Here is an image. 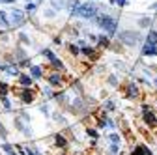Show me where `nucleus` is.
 Returning <instances> with one entry per match:
<instances>
[{
  "label": "nucleus",
  "mask_w": 157,
  "mask_h": 155,
  "mask_svg": "<svg viewBox=\"0 0 157 155\" xmlns=\"http://www.w3.org/2000/svg\"><path fill=\"white\" fill-rule=\"evenodd\" d=\"M32 75H34V77H39V75H41V71H39V67H32Z\"/></svg>",
  "instance_id": "obj_6"
},
{
  "label": "nucleus",
  "mask_w": 157,
  "mask_h": 155,
  "mask_svg": "<svg viewBox=\"0 0 157 155\" xmlns=\"http://www.w3.org/2000/svg\"><path fill=\"white\" fill-rule=\"evenodd\" d=\"M75 13H77L78 17H82V19H88V17H94V15L97 13V8H95L94 4H82Z\"/></svg>",
  "instance_id": "obj_2"
},
{
  "label": "nucleus",
  "mask_w": 157,
  "mask_h": 155,
  "mask_svg": "<svg viewBox=\"0 0 157 155\" xmlns=\"http://www.w3.org/2000/svg\"><path fill=\"white\" fill-rule=\"evenodd\" d=\"M99 26L103 28V30H107L109 34H114L116 32V21L112 17H109V15H103L101 19H99Z\"/></svg>",
  "instance_id": "obj_3"
},
{
  "label": "nucleus",
  "mask_w": 157,
  "mask_h": 155,
  "mask_svg": "<svg viewBox=\"0 0 157 155\" xmlns=\"http://www.w3.org/2000/svg\"><path fill=\"white\" fill-rule=\"evenodd\" d=\"M114 2H116V4H120V6H124V4H125V0H114Z\"/></svg>",
  "instance_id": "obj_9"
},
{
  "label": "nucleus",
  "mask_w": 157,
  "mask_h": 155,
  "mask_svg": "<svg viewBox=\"0 0 157 155\" xmlns=\"http://www.w3.org/2000/svg\"><path fill=\"white\" fill-rule=\"evenodd\" d=\"M21 81H23V84H30V79H26V77H23Z\"/></svg>",
  "instance_id": "obj_8"
},
{
  "label": "nucleus",
  "mask_w": 157,
  "mask_h": 155,
  "mask_svg": "<svg viewBox=\"0 0 157 155\" xmlns=\"http://www.w3.org/2000/svg\"><path fill=\"white\" fill-rule=\"evenodd\" d=\"M144 118H146V122H148V123H151V125L155 123V118H153V114H150V112H146V114H144Z\"/></svg>",
  "instance_id": "obj_5"
},
{
  "label": "nucleus",
  "mask_w": 157,
  "mask_h": 155,
  "mask_svg": "<svg viewBox=\"0 0 157 155\" xmlns=\"http://www.w3.org/2000/svg\"><path fill=\"white\" fill-rule=\"evenodd\" d=\"M51 82H52V84H56V82H60V79H58L56 75H52V77H51Z\"/></svg>",
  "instance_id": "obj_7"
},
{
  "label": "nucleus",
  "mask_w": 157,
  "mask_h": 155,
  "mask_svg": "<svg viewBox=\"0 0 157 155\" xmlns=\"http://www.w3.org/2000/svg\"><path fill=\"white\" fill-rule=\"evenodd\" d=\"M144 54H157V32H150L148 34V41L142 49Z\"/></svg>",
  "instance_id": "obj_1"
},
{
  "label": "nucleus",
  "mask_w": 157,
  "mask_h": 155,
  "mask_svg": "<svg viewBox=\"0 0 157 155\" xmlns=\"http://www.w3.org/2000/svg\"><path fill=\"white\" fill-rule=\"evenodd\" d=\"M120 37H122L125 43H129V45H133V43H136V41L140 40V36H139V34H129V32H122Z\"/></svg>",
  "instance_id": "obj_4"
}]
</instances>
